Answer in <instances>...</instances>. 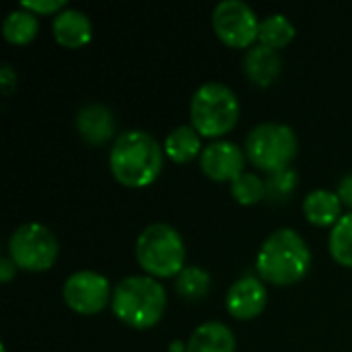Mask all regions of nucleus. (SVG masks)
Returning a JSON list of instances; mask_svg holds the SVG:
<instances>
[{
	"instance_id": "obj_1",
	"label": "nucleus",
	"mask_w": 352,
	"mask_h": 352,
	"mask_svg": "<svg viewBox=\"0 0 352 352\" xmlns=\"http://www.w3.org/2000/svg\"><path fill=\"white\" fill-rule=\"evenodd\" d=\"M109 169L116 182L138 190L151 186L163 169V148L142 130L120 134L109 153Z\"/></svg>"
},
{
	"instance_id": "obj_2",
	"label": "nucleus",
	"mask_w": 352,
	"mask_h": 352,
	"mask_svg": "<svg viewBox=\"0 0 352 352\" xmlns=\"http://www.w3.org/2000/svg\"><path fill=\"white\" fill-rule=\"evenodd\" d=\"M311 266V252L293 229L274 231L260 248L256 268L262 280L276 287H291L303 280Z\"/></svg>"
},
{
	"instance_id": "obj_3",
	"label": "nucleus",
	"mask_w": 352,
	"mask_h": 352,
	"mask_svg": "<svg viewBox=\"0 0 352 352\" xmlns=\"http://www.w3.org/2000/svg\"><path fill=\"white\" fill-rule=\"evenodd\" d=\"M165 289L153 276H128L118 283L111 297L116 318L134 330H148L157 326L165 314Z\"/></svg>"
},
{
	"instance_id": "obj_4",
	"label": "nucleus",
	"mask_w": 352,
	"mask_h": 352,
	"mask_svg": "<svg viewBox=\"0 0 352 352\" xmlns=\"http://www.w3.org/2000/svg\"><path fill=\"white\" fill-rule=\"evenodd\" d=\"M140 268L153 278H177L186 268V248L182 235L165 225H148L136 241Z\"/></svg>"
},
{
	"instance_id": "obj_5",
	"label": "nucleus",
	"mask_w": 352,
	"mask_h": 352,
	"mask_svg": "<svg viewBox=\"0 0 352 352\" xmlns=\"http://www.w3.org/2000/svg\"><path fill=\"white\" fill-rule=\"evenodd\" d=\"M237 95L223 82H204L192 97L190 118L200 136L217 138L231 132L239 120Z\"/></svg>"
},
{
	"instance_id": "obj_6",
	"label": "nucleus",
	"mask_w": 352,
	"mask_h": 352,
	"mask_svg": "<svg viewBox=\"0 0 352 352\" xmlns=\"http://www.w3.org/2000/svg\"><path fill=\"white\" fill-rule=\"evenodd\" d=\"M245 155L258 169L278 173L289 169L297 155V136L287 124L266 122L256 126L245 140Z\"/></svg>"
},
{
	"instance_id": "obj_7",
	"label": "nucleus",
	"mask_w": 352,
	"mask_h": 352,
	"mask_svg": "<svg viewBox=\"0 0 352 352\" xmlns=\"http://www.w3.org/2000/svg\"><path fill=\"white\" fill-rule=\"evenodd\" d=\"M8 254L16 268L43 272L50 270L58 258V241L45 225L27 223L10 235Z\"/></svg>"
},
{
	"instance_id": "obj_8",
	"label": "nucleus",
	"mask_w": 352,
	"mask_h": 352,
	"mask_svg": "<svg viewBox=\"0 0 352 352\" xmlns=\"http://www.w3.org/2000/svg\"><path fill=\"white\" fill-rule=\"evenodd\" d=\"M217 37L229 47H250L260 35L256 12L241 0H223L212 12Z\"/></svg>"
},
{
	"instance_id": "obj_9",
	"label": "nucleus",
	"mask_w": 352,
	"mask_h": 352,
	"mask_svg": "<svg viewBox=\"0 0 352 352\" xmlns=\"http://www.w3.org/2000/svg\"><path fill=\"white\" fill-rule=\"evenodd\" d=\"M62 295H64L66 305L80 316L99 314L107 305V301L113 297L107 278L91 270H80L68 276L62 289Z\"/></svg>"
},
{
	"instance_id": "obj_10",
	"label": "nucleus",
	"mask_w": 352,
	"mask_h": 352,
	"mask_svg": "<svg viewBox=\"0 0 352 352\" xmlns=\"http://www.w3.org/2000/svg\"><path fill=\"white\" fill-rule=\"evenodd\" d=\"M245 155L243 151L227 140L208 144L200 155V167L212 182H235L243 171Z\"/></svg>"
},
{
	"instance_id": "obj_11",
	"label": "nucleus",
	"mask_w": 352,
	"mask_h": 352,
	"mask_svg": "<svg viewBox=\"0 0 352 352\" xmlns=\"http://www.w3.org/2000/svg\"><path fill=\"white\" fill-rule=\"evenodd\" d=\"M266 307V287L254 276L239 278L227 293V309L235 320L248 322L258 318Z\"/></svg>"
},
{
	"instance_id": "obj_12",
	"label": "nucleus",
	"mask_w": 352,
	"mask_h": 352,
	"mask_svg": "<svg viewBox=\"0 0 352 352\" xmlns=\"http://www.w3.org/2000/svg\"><path fill=\"white\" fill-rule=\"evenodd\" d=\"M52 29H54L56 41L68 50L82 47L93 37V27H91L89 16L74 8H64L60 14H56Z\"/></svg>"
},
{
	"instance_id": "obj_13",
	"label": "nucleus",
	"mask_w": 352,
	"mask_h": 352,
	"mask_svg": "<svg viewBox=\"0 0 352 352\" xmlns=\"http://www.w3.org/2000/svg\"><path fill=\"white\" fill-rule=\"evenodd\" d=\"M76 130L89 144H103L116 132V120L105 105L91 103L76 113Z\"/></svg>"
},
{
	"instance_id": "obj_14",
	"label": "nucleus",
	"mask_w": 352,
	"mask_h": 352,
	"mask_svg": "<svg viewBox=\"0 0 352 352\" xmlns=\"http://www.w3.org/2000/svg\"><path fill=\"white\" fill-rule=\"evenodd\" d=\"M243 70L254 85L270 87L280 74V56L266 45H254L243 60Z\"/></svg>"
},
{
	"instance_id": "obj_15",
	"label": "nucleus",
	"mask_w": 352,
	"mask_h": 352,
	"mask_svg": "<svg viewBox=\"0 0 352 352\" xmlns=\"http://www.w3.org/2000/svg\"><path fill=\"white\" fill-rule=\"evenodd\" d=\"M186 352H235V336L225 324L206 322L194 330Z\"/></svg>"
},
{
	"instance_id": "obj_16",
	"label": "nucleus",
	"mask_w": 352,
	"mask_h": 352,
	"mask_svg": "<svg viewBox=\"0 0 352 352\" xmlns=\"http://www.w3.org/2000/svg\"><path fill=\"white\" fill-rule=\"evenodd\" d=\"M305 219L316 227H330L342 219V200L330 190H316L303 202Z\"/></svg>"
},
{
	"instance_id": "obj_17",
	"label": "nucleus",
	"mask_w": 352,
	"mask_h": 352,
	"mask_svg": "<svg viewBox=\"0 0 352 352\" xmlns=\"http://www.w3.org/2000/svg\"><path fill=\"white\" fill-rule=\"evenodd\" d=\"M202 144H200V134L196 132L194 126H177L175 130L169 132L165 138V155L173 163H190L198 157ZM202 155V153H200Z\"/></svg>"
},
{
	"instance_id": "obj_18",
	"label": "nucleus",
	"mask_w": 352,
	"mask_h": 352,
	"mask_svg": "<svg viewBox=\"0 0 352 352\" xmlns=\"http://www.w3.org/2000/svg\"><path fill=\"white\" fill-rule=\"evenodd\" d=\"M39 29L37 16L25 8L12 10L2 23V35L12 45H27L35 39Z\"/></svg>"
},
{
	"instance_id": "obj_19",
	"label": "nucleus",
	"mask_w": 352,
	"mask_h": 352,
	"mask_svg": "<svg viewBox=\"0 0 352 352\" xmlns=\"http://www.w3.org/2000/svg\"><path fill=\"white\" fill-rule=\"evenodd\" d=\"M295 25L285 14H270L264 21H260V45H266L270 50H280L289 45L295 37Z\"/></svg>"
},
{
	"instance_id": "obj_20",
	"label": "nucleus",
	"mask_w": 352,
	"mask_h": 352,
	"mask_svg": "<svg viewBox=\"0 0 352 352\" xmlns=\"http://www.w3.org/2000/svg\"><path fill=\"white\" fill-rule=\"evenodd\" d=\"M330 254L340 264L352 268V212L342 219L330 231Z\"/></svg>"
},
{
	"instance_id": "obj_21",
	"label": "nucleus",
	"mask_w": 352,
	"mask_h": 352,
	"mask_svg": "<svg viewBox=\"0 0 352 352\" xmlns=\"http://www.w3.org/2000/svg\"><path fill=\"white\" fill-rule=\"evenodd\" d=\"M175 289L182 297L196 301L206 297V293L210 291V276L206 270L198 268V266H186L179 276L175 278Z\"/></svg>"
},
{
	"instance_id": "obj_22",
	"label": "nucleus",
	"mask_w": 352,
	"mask_h": 352,
	"mask_svg": "<svg viewBox=\"0 0 352 352\" xmlns=\"http://www.w3.org/2000/svg\"><path fill=\"white\" fill-rule=\"evenodd\" d=\"M231 194L239 204L254 206V204L264 200L268 190H266V182L262 177H258L256 173H241L231 184Z\"/></svg>"
},
{
	"instance_id": "obj_23",
	"label": "nucleus",
	"mask_w": 352,
	"mask_h": 352,
	"mask_svg": "<svg viewBox=\"0 0 352 352\" xmlns=\"http://www.w3.org/2000/svg\"><path fill=\"white\" fill-rule=\"evenodd\" d=\"M297 186V173L293 169H283L278 173H272L268 184H266V190L272 198H287L291 196V192L295 190Z\"/></svg>"
},
{
	"instance_id": "obj_24",
	"label": "nucleus",
	"mask_w": 352,
	"mask_h": 352,
	"mask_svg": "<svg viewBox=\"0 0 352 352\" xmlns=\"http://www.w3.org/2000/svg\"><path fill=\"white\" fill-rule=\"evenodd\" d=\"M66 6L64 0H25L21 2V8L33 12V14H52V12H62Z\"/></svg>"
},
{
	"instance_id": "obj_25",
	"label": "nucleus",
	"mask_w": 352,
	"mask_h": 352,
	"mask_svg": "<svg viewBox=\"0 0 352 352\" xmlns=\"http://www.w3.org/2000/svg\"><path fill=\"white\" fill-rule=\"evenodd\" d=\"M14 87H16V74H14V70L8 64H2V68H0V89H2V93L4 95H10L14 91Z\"/></svg>"
},
{
	"instance_id": "obj_26",
	"label": "nucleus",
	"mask_w": 352,
	"mask_h": 352,
	"mask_svg": "<svg viewBox=\"0 0 352 352\" xmlns=\"http://www.w3.org/2000/svg\"><path fill=\"white\" fill-rule=\"evenodd\" d=\"M338 198L342 200V204L344 206H349L352 208V173L351 175H346L342 182H340V186H338Z\"/></svg>"
},
{
	"instance_id": "obj_27",
	"label": "nucleus",
	"mask_w": 352,
	"mask_h": 352,
	"mask_svg": "<svg viewBox=\"0 0 352 352\" xmlns=\"http://www.w3.org/2000/svg\"><path fill=\"white\" fill-rule=\"evenodd\" d=\"M14 270H16V266H14V262L10 258H2L0 260V280L2 283H10Z\"/></svg>"
}]
</instances>
